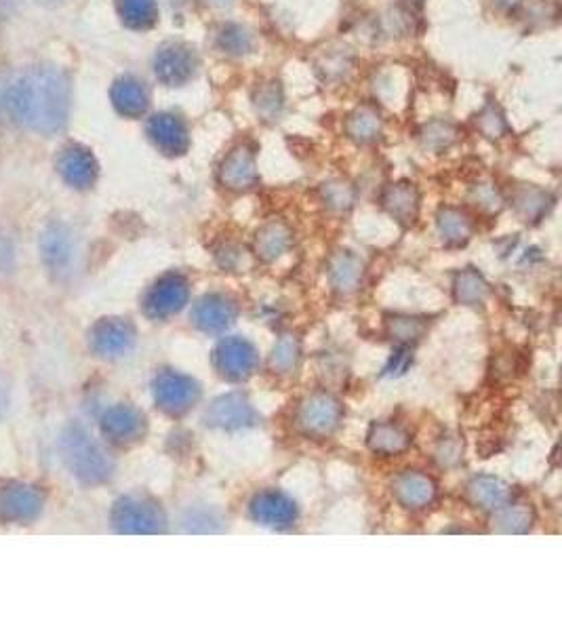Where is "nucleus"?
I'll use <instances>...</instances> for the list:
<instances>
[{
  "label": "nucleus",
  "mask_w": 562,
  "mask_h": 632,
  "mask_svg": "<svg viewBox=\"0 0 562 632\" xmlns=\"http://www.w3.org/2000/svg\"><path fill=\"white\" fill-rule=\"evenodd\" d=\"M188 281L179 274H167L146 295V314L152 319H167V316L182 310L188 302Z\"/></svg>",
  "instance_id": "nucleus-9"
},
{
  "label": "nucleus",
  "mask_w": 562,
  "mask_h": 632,
  "mask_svg": "<svg viewBox=\"0 0 562 632\" xmlns=\"http://www.w3.org/2000/svg\"><path fill=\"white\" fill-rule=\"evenodd\" d=\"M198 397V384L188 378V375L177 371H163L154 382V399L158 407L167 413H173V416L188 411L198 401Z\"/></svg>",
  "instance_id": "nucleus-5"
},
{
  "label": "nucleus",
  "mask_w": 562,
  "mask_h": 632,
  "mask_svg": "<svg viewBox=\"0 0 562 632\" xmlns=\"http://www.w3.org/2000/svg\"><path fill=\"white\" fill-rule=\"evenodd\" d=\"M3 407H5V399H3V390H0V413H3Z\"/></svg>",
  "instance_id": "nucleus-44"
},
{
  "label": "nucleus",
  "mask_w": 562,
  "mask_h": 632,
  "mask_svg": "<svg viewBox=\"0 0 562 632\" xmlns=\"http://www.w3.org/2000/svg\"><path fill=\"white\" fill-rule=\"evenodd\" d=\"M45 506V496L30 485L0 487V519L7 523H30Z\"/></svg>",
  "instance_id": "nucleus-8"
},
{
  "label": "nucleus",
  "mask_w": 562,
  "mask_h": 632,
  "mask_svg": "<svg viewBox=\"0 0 562 632\" xmlns=\"http://www.w3.org/2000/svg\"><path fill=\"white\" fill-rule=\"evenodd\" d=\"M413 3H421V0H413Z\"/></svg>",
  "instance_id": "nucleus-45"
},
{
  "label": "nucleus",
  "mask_w": 562,
  "mask_h": 632,
  "mask_svg": "<svg viewBox=\"0 0 562 632\" xmlns=\"http://www.w3.org/2000/svg\"><path fill=\"white\" fill-rule=\"evenodd\" d=\"M297 361H299V344L293 335H285V338L274 346L272 367L278 373H289L291 369H295Z\"/></svg>",
  "instance_id": "nucleus-35"
},
{
  "label": "nucleus",
  "mask_w": 562,
  "mask_h": 632,
  "mask_svg": "<svg viewBox=\"0 0 562 632\" xmlns=\"http://www.w3.org/2000/svg\"><path fill=\"white\" fill-rule=\"evenodd\" d=\"M461 451H464V447L459 445L457 439H447L443 445L438 447L436 458H438V462L443 464V466H453V464L459 462Z\"/></svg>",
  "instance_id": "nucleus-40"
},
{
  "label": "nucleus",
  "mask_w": 562,
  "mask_h": 632,
  "mask_svg": "<svg viewBox=\"0 0 562 632\" xmlns=\"http://www.w3.org/2000/svg\"><path fill=\"white\" fill-rule=\"evenodd\" d=\"M468 496L478 508L495 512L510 504V487L495 477H478L468 485Z\"/></svg>",
  "instance_id": "nucleus-23"
},
{
  "label": "nucleus",
  "mask_w": 562,
  "mask_h": 632,
  "mask_svg": "<svg viewBox=\"0 0 562 632\" xmlns=\"http://www.w3.org/2000/svg\"><path fill=\"white\" fill-rule=\"evenodd\" d=\"M205 3L211 7H217V9H226V7L234 5V0H205Z\"/></svg>",
  "instance_id": "nucleus-42"
},
{
  "label": "nucleus",
  "mask_w": 562,
  "mask_h": 632,
  "mask_svg": "<svg viewBox=\"0 0 562 632\" xmlns=\"http://www.w3.org/2000/svg\"><path fill=\"white\" fill-rule=\"evenodd\" d=\"M135 344V329L125 319H104L91 331V348L99 357H123Z\"/></svg>",
  "instance_id": "nucleus-10"
},
{
  "label": "nucleus",
  "mask_w": 562,
  "mask_h": 632,
  "mask_svg": "<svg viewBox=\"0 0 562 632\" xmlns=\"http://www.w3.org/2000/svg\"><path fill=\"white\" fill-rule=\"evenodd\" d=\"M57 171L62 173L66 184H70L72 188H78V190H85V188H91L95 184L99 167H97V161H95V156L91 154V150L74 144V146H68L59 152Z\"/></svg>",
  "instance_id": "nucleus-12"
},
{
  "label": "nucleus",
  "mask_w": 562,
  "mask_h": 632,
  "mask_svg": "<svg viewBox=\"0 0 562 632\" xmlns=\"http://www.w3.org/2000/svg\"><path fill=\"white\" fill-rule=\"evenodd\" d=\"M489 285L483 274L468 268L455 276V298L466 306H478L487 300Z\"/></svg>",
  "instance_id": "nucleus-30"
},
{
  "label": "nucleus",
  "mask_w": 562,
  "mask_h": 632,
  "mask_svg": "<svg viewBox=\"0 0 562 632\" xmlns=\"http://www.w3.org/2000/svg\"><path fill=\"white\" fill-rule=\"evenodd\" d=\"M236 319V306L226 298V295H205L200 300L194 310H192V321L198 329H203L207 333H222L226 327H230Z\"/></svg>",
  "instance_id": "nucleus-17"
},
{
  "label": "nucleus",
  "mask_w": 562,
  "mask_h": 632,
  "mask_svg": "<svg viewBox=\"0 0 562 632\" xmlns=\"http://www.w3.org/2000/svg\"><path fill=\"white\" fill-rule=\"evenodd\" d=\"M213 361L217 371L230 380H245L257 369L259 354L243 338H226L215 348Z\"/></svg>",
  "instance_id": "nucleus-7"
},
{
  "label": "nucleus",
  "mask_w": 562,
  "mask_h": 632,
  "mask_svg": "<svg viewBox=\"0 0 562 632\" xmlns=\"http://www.w3.org/2000/svg\"><path fill=\"white\" fill-rule=\"evenodd\" d=\"M43 258L53 270H62L72 258L70 234L62 226H51L43 234Z\"/></svg>",
  "instance_id": "nucleus-28"
},
{
  "label": "nucleus",
  "mask_w": 562,
  "mask_h": 632,
  "mask_svg": "<svg viewBox=\"0 0 562 632\" xmlns=\"http://www.w3.org/2000/svg\"><path fill=\"white\" fill-rule=\"evenodd\" d=\"M455 127L447 121H432L421 131V142L432 152H443L455 142Z\"/></svg>",
  "instance_id": "nucleus-34"
},
{
  "label": "nucleus",
  "mask_w": 562,
  "mask_h": 632,
  "mask_svg": "<svg viewBox=\"0 0 562 632\" xmlns=\"http://www.w3.org/2000/svg\"><path fill=\"white\" fill-rule=\"evenodd\" d=\"M251 515L257 523L270 527H287L295 521L297 508L295 502L289 500L280 491H264L253 500Z\"/></svg>",
  "instance_id": "nucleus-18"
},
{
  "label": "nucleus",
  "mask_w": 562,
  "mask_h": 632,
  "mask_svg": "<svg viewBox=\"0 0 562 632\" xmlns=\"http://www.w3.org/2000/svg\"><path fill=\"white\" fill-rule=\"evenodd\" d=\"M497 5L504 9H516L520 5V0H497Z\"/></svg>",
  "instance_id": "nucleus-43"
},
{
  "label": "nucleus",
  "mask_w": 562,
  "mask_h": 632,
  "mask_svg": "<svg viewBox=\"0 0 562 632\" xmlns=\"http://www.w3.org/2000/svg\"><path fill=\"white\" fill-rule=\"evenodd\" d=\"M341 405L327 392L308 397L297 409V426L310 437H327L341 422Z\"/></svg>",
  "instance_id": "nucleus-4"
},
{
  "label": "nucleus",
  "mask_w": 562,
  "mask_h": 632,
  "mask_svg": "<svg viewBox=\"0 0 562 632\" xmlns=\"http://www.w3.org/2000/svg\"><path fill=\"white\" fill-rule=\"evenodd\" d=\"M512 201L518 215L523 217L525 222H537L552 205L550 194L535 186H518L512 196Z\"/></svg>",
  "instance_id": "nucleus-29"
},
{
  "label": "nucleus",
  "mask_w": 562,
  "mask_h": 632,
  "mask_svg": "<svg viewBox=\"0 0 562 632\" xmlns=\"http://www.w3.org/2000/svg\"><path fill=\"white\" fill-rule=\"evenodd\" d=\"M217 45L230 55H245L253 49V36L238 24H226L217 34Z\"/></svg>",
  "instance_id": "nucleus-33"
},
{
  "label": "nucleus",
  "mask_w": 562,
  "mask_h": 632,
  "mask_svg": "<svg viewBox=\"0 0 562 632\" xmlns=\"http://www.w3.org/2000/svg\"><path fill=\"white\" fill-rule=\"evenodd\" d=\"M148 135L152 144L169 156L184 154L190 146L188 127L182 118L175 114H154L148 121Z\"/></svg>",
  "instance_id": "nucleus-11"
},
{
  "label": "nucleus",
  "mask_w": 562,
  "mask_h": 632,
  "mask_svg": "<svg viewBox=\"0 0 562 632\" xmlns=\"http://www.w3.org/2000/svg\"><path fill=\"white\" fill-rule=\"evenodd\" d=\"M112 106L125 118H139L148 112L150 97L146 87L133 76H123L112 85Z\"/></svg>",
  "instance_id": "nucleus-19"
},
{
  "label": "nucleus",
  "mask_w": 562,
  "mask_h": 632,
  "mask_svg": "<svg viewBox=\"0 0 562 632\" xmlns=\"http://www.w3.org/2000/svg\"><path fill=\"white\" fill-rule=\"evenodd\" d=\"M320 194H323V201L327 207L335 209V211H346L354 205V188L346 182H329L323 186V190H320Z\"/></svg>",
  "instance_id": "nucleus-36"
},
{
  "label": "nucleus",
  "mask_w": 562,
  "mask_h": 632,
  "mask_svg": "<svg viewBox=\"0 0 562 632\" xmlns=\"http://www.w3.org/2000/svg\"><path fill=\"white\" fill-rule=\"evenodd\" d=\"M257 177L255 154L247 146L234 148L219 169V182L234 192L251 190L257 184Z\"/></svg>",
  "instance_id": "nucleus-14"
},
{
  "label": "nucleus",
  "mask_w": 562,
  "mask_h": 632,
  "mask_svg": "<svg viewBox=\"0 0 562 632\" xmlns=\"http://www.w3.org/2000/svg\"><path fill=\"white\" fill-rule=\"evenodd\" d=\"M257 112L266 118H276L283 110V93H280L278 83H268L255 95Z\"/></svg>",
  "instance_id": "nucleus-37"
},
{
  "label": "nucleus",
  "mask_w": 562,
  "mask_h": 632,
  "mask_svg": "<svg viewBox=\"0 0 562 632\" xmlns=\"http://www.w3.org/2000/svg\"><path fill=\"white\" fill-rule=\"evenodd\" d=\"M112 523L120 533H160L165 531V515L154 502L144 498H123L112 510Z\"/></svg>",
  "instance_id": "nucleus-3"
},
{
  "label": "nucleus",
  "mask_w": 562,
  "mask_h": 632,
  "mask_svg": "<svg viewBox=\"0 0 562 632\" xmlns=\"http://www.w3.org/2000/svg\"><path fill=\"white\" fill-rule=\"evenodd\" d=\"M472 201L489 213L499 211L501 205H504V199H501L499 190L493 184H480L472 190Z\"/></svg>",
  "instance_id": "nucleus-39"
},
{
  "label": "nucleus",
  "mask_w": 562,
  "mask_h": 632,
  "mask_svg": "<svg viewBox=\"0 0 562 632\" xmlns=\"http://www.w3.org/2000/svg\"><path fill=\"white\" fill-rule=\"evenodd\" d=\"M255 420L257 413L243 394H226L207 411V424L217 428H243L255 424Z\"/></svg>",
  "instance_id": "nucleus-16"
},
{
  "label": "nucleus",
  "mask_w": 562,
  "mask_h": 632,
  "mask_svg": "<svg viewBox=\"0 0 562 632\" xmlns=\"http://www.w3.org/2000/svg\"><path fill=\"white\" fill-rule=\"evenodd\" d=\"M365 276V266L354 253L337 251L329 260V281L335 291L352 293L360 287Z\"/></svg>",
  "instance_id": "nucleus-21"
},
{
  "label": "nucleus",
  "mask_w": 562,
  "mask_h": 632,
  "mask_svg": "<svg viewBox=\"0 0 562 632\" xmlns=\"http://www.w3.org/2000/svg\"><path fill=\"white\" fill-rule=\"evenodd\" d=\"M116 9L131 30H150L158 19L156 0H116Z\"/></svg>",
  "instance_id": "nucleus-27"
},
{
  "label": "nucleus",
  "mask_w": 562,
  "mask_h": 632,
  "mask_svg": "<svg viewBox=\"0 0 562 632\" xmlns=\"http://www.w3.org/2000/svg\"><path fill=\"white\" fill-rule=\"evenodd\" d=\"M346 133L356 144H373L381 135V116L373 106H358L346 121Z\"/></svg>",
  "instance_id": "nucleus-25"
},
{
  "label": "nucleus",
  "mask_w": 562,
  "mask_h": 632,
  "mask_svg": "<svg viewBox=\"0 0 562 632\" xmlns=\"http://www.w3.org/2000/svg\"><path fill=\"white\" fill-rule=\"evenodd\" d=\"M392 493L400 506L409 510H421L434 502L436 485L421 472H400L392 481Z\"/></svg>",
  "instance_id": "nucleus-13"
},
{
  "label": "nucleus",
  "mask_w": 562,
  "mask_h": 632,
  "mask_svg": "<svg viewBox=\"0 0 562 632\" xmlns=\"http://www.w3.org/2000/svg\"><path fill=\"white\" fill-rule=\"evenodd\" d=\"M381 205H384V209L394 217V220L409 226L417 220L419 192L409 182L392 184L384 190V196H381Z\"/></svg>",
  "instance_id": "nucleus-20"
},
{
  "label": "nucleus",
  "mask_w": 562,
  "mask_h": 632,
  "mask_svg": "<svg viewBox=\"0 0 562 632\" xmlns=\"http://www.w3.org/2000/svg\"><path fill=\"white\" fill-rule=\"evenodd\" d=\"M293 241V232L285 222H270L255 236V253L259 260L274 262L283 255Z\"/></svg>",
  "instance_id": "nucleus-22"
},
{
  "label": "nucleus",
  "mask_w": 562,
  "mask_h": 632,
  "mask_svg": "<svg viewBox=\"0 0 562 632\" xmlns=\"http://www.w3.org/2000/svg\"><path fill=\"white\" fill-rule=\"evenodd\" d=\"M411 350H409V346H403L400 348L394 357H392V361H390V365L386 367V371H388V375H400V373H405L407 371V367L411 365Z\"/></svg>",
  "instance_id": "nucleus-41"
},
{
  "label": "nucleus",
  "mask_w": 562,
  "mask_h": 632,
  "mask_svg": "<svg viewBox=\"0 0 562 632\" xmlns=\"http://www.w3.org/2000/svg\"><path fill=\"white\" fill-rule=\"evenodd\" d=\"M428 325L424 319H415V316H390L386 321V331L392 340L400 342L403 346H411L424 338Z\"/></svg>",
  "instance_id": "nucleus-31"
},
{
  "label": "nucleus",
  "mask_w": 562,
  "mask_h": 632,
  "mask_svg": "<svg viewBox=\"0 0 562 632\" xmlns=\"http://www.w3.org/2000/svg\"><path fill=\"white\" fill-rule=\"evenodd\" d=\"M436 224H438V234L443 236V241L447 245H464L470 241V236L474 232V224L470 217L464 211L453 209V207L440 209Z\"/></svg>",
  "instance_id": "nucleus-26"
},
{
  "label": "nucleus",
  "mask_w": 562,
  "mask_h": 632,
  "mask_svg": "<svg viewBox=\"0 0 562 632\" xmlns=\"http://www.w3.org/2000/svg\"><path fill=\"white\" fill-rule=\"evenodd\" d=\"M62 453L74 477L83 483L97 485L112 477V462L85 428L70 426L62 437Z\"/></svg>",
  "instance_id": "nucleus-2"
},
{
  "label": "nucleus",
  "mask_w": 562,
  "mask_h": 632,
  "mask_svg": "<svg viewBox=\"0 0 562 632\" xmlns=\"http://www.w3.org/2000/svg\"><path fill=\"white\" fill-rule=\"evenodd\" d=\"M478 129L483 131V135H487L489 140H499V137L506 135L508 127L504 121V114L499 112V108L495 104H487V108L480 112Z\"/></svg>",
  "instance_id": "nucleus-38"
},
{
  "label": "nucleus",
  "mask_w": 562,
  "mask_h": 632,
  "mask_svg": "<svg viewBox=\"0 0 562 632\" xmlns=\"http://www.w3.org/2000/svg\"><path fill=\"white\" fill-rule=\"evenodd\" d=\"M7 104L19 125L38 135H55L68 123V78L53 66H34L17 78Z\"/></svg>",
  "instance_id": "nucleus-1"
},
{
  "label": "nucleus",
  "mask_w": 562,
  "mask_h": 632,
  "mask_svg": "<svg viewBox=\"0 0 562 632\" xmlns=\"http://www.w3.org/2000/svg\"><path fill=\"white\" fill-rule=\"evenodd\" d=\"M533 525V510L527 504H506L499 508L497 529L504 533H527Z\"/></svg>",
  "instance_id": "nucleus-32"
},
{
  "label": "nucleus",
  "mask_w": 562,
  "mask_h": 632,
  "mask_svg": "<svg viewBox=\"0 0 562 632\" xmlns=\"http://www.w3.org/2000/svg\"><path fill=\"white\" fill-rule=\"evenodd\" d=\"M367 443L371 451L379 453V456H396V453H403L411 445V437L398 424H373Z\"/></svg>",
  "instance_id": "nucleus-24"
},
{
  "label": "nucleus",
  "mask_w": 562,
  "mask_h": 632,
  "mask_svg": "<svg viewBox=\"0 0 562 632\" xmlns=\"http://www.w3.org/2000/svg\"><path fill=\"white\" fill-rule=\"evenodd\" d=\"M198 57L196 53L182 45V43H169L160 47L154 57V72L160 83L169 87H182L196 74Z\"/></svg>",
  "instance_id": "nucleus-6"
},
{
  "label": "nucleus",
  "mask_w": 562,
  "mask_h": 632,
  "mask_svg": "<svg viewBox=\"0 0 562 632\" xmlns=\"http://www.w3.org/2000/svg\"><path fill=\"white\" fill-rule=\"evenodd\" d=\"M102 430L114 443H133L144 437L146 418L135 407L116 405L106 411L102 420Z\"/></svg>",
  "instance_id": "nucleus-15"
}]
</instances>
